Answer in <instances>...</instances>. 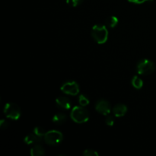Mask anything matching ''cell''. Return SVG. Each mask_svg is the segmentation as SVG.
I'll use <instances>...</instances> for the list:
<instances>
[{"instance_id": "6da1fadb", "label": "cell", "mask_w": 156, "mask_h": 156, "mask_svg": "<svg viewBox=\"0 0 156 156\" xmlns=\"http://www.w3.org/2000/svg\"><path fill=\"white\" fill-rule=\"evenodd\" d=\"M91 35L94 41L98 44H104L108 39V30L106 25L98 24L91 28Z\"/></svg>"}, {"instance_id": "7a4b0ae2", "label": "cell", "mask_w": 156, "mask_h": 156, "mask_svg": "<svg viewBox=\"0 0 156 156\" xmlns=\"http://www.w3.org/2000/svg\"><path fill=\"white\" fill-rule=\"evenodd\" d=\"M70 117L76 123H84L88 121L90 115L88 110L85 109V107L80 105V106H75L72 109Z\"/></svg>"}, {"instance_id": "3957f363", "label": "cell", "mask_w": 156, "mask_h": 156, "mask_svg": "<svg viewBox=\"0 0 156 156\" xmlns=\"http://www.w3.org/2000/svg\"><path fill=\"white\" fill-rule=\"evenodd\" d=\"M155 65L152 61L148 59H143L137 63L136 70L138 74L141 76H148L155 71Z\"/></svg>"}, {"instance_id": "277c9868", "label": "cell", "mask_w": 156, "mask_h": 156, "mask_svg": "<svg viewBox=\"0 0 156 156\" xmlns=\"http://www.w3.org/2000/svg\"><path fill=\"white\" fill-rule=\"evenodd\" d=\"M44 139L47 144L55 146H58L62 143V140H63V135L60 131L52 129V130L47 131L46 133Z\"/></svg>"}, {"instance_id": "5b68a950", "label": "cell", "mask_w": 156, "mask_h": 156, "mask_svg": "<svg viewBox=\"0 0 156 156\" xmlns=\"http://www.w3.org/2000/svg\"><path fill=\"white\" fill-rule=\"evenodd\" d=\"M5 116L7 118L13 120H18L20 118L21 114V109L19 106L15 103H8L5 105L4 108Z\"/></svg>"}, {"instance_id": "8992f818", "label": "cell", "mask_w": 156, "mask_h": 156, "mask_svg": "<svg viewBox=\"0 0 156 156\" xmlns=\"http://www.w3.org/2000/svg\"><path fill=\"white\" fill-rule=\"evenodd\" d=\"M60 90L64 94L73 96L77 95V94H79V91H80L79 85L75 81H69V82H65L61 86Z\"/></svg>"}, {"instance_id": "52a82bcc", "label": "cell", "mask_w": 156, "mask_h": 156, "mask_svg": "<svg viewBox=\"0 0 156 156\" xmlns=\"http://www.w3.org/2000/svg\"><path fill=\"white\" fill-rule=\"evenodd\" d=\"M95 110L99 114L107 116L111 114V105H110V103L107 100L101 99V100L98 101V102L96 103Z\"/></svg>"}, {"instance_id": "ba28073f", "label": "cell", "mask_w": 156, "mask_h": 156, "mask_svg": "<svg viewBox=\"0 0 156 156\" xmlns=\"http://www.w3.org/2000/svg\"><path fill=\"white\" fill-rule=\"evenodd\" d=\"M56 103L59 108L62 110H69L72 108V102L65 96H59L56 99Z\"/></svg>"}, {"instance_id": "9c48e42d", "label": "cell", "mask_w": 156, "mask_h": 156, "mask_svg": "<svg viewBox=\"0 0 156 156\" xmlns=\"http://www.w3.org/2000/svg\"><path fill=\"white\" fill-rule=\"evenodd\" d=\"M128 111V108L126 105L124 104H117L113 108L112 112L114 116L116 117H123L126 114Z\"/></svg>"}, {"instance_id": "30bf717a", "label": "cell", "mask_w": 156, "mask_h": 156, "mask_svg": "<svg viewBox=\"0 0 156 156\" xmlns=\"http://www.w3.org/2000/svg\"><path fill=\"white\" fill-rule=\"evenodd\" d=\"M42 141V136H39L34 133L32 134H28L24 139V143L27 145H35L38 144Z\"/></svg>"}, {"instance_id": "8fae6325", "label": "cell", "mask_w": 156, "mask_h": 156, "mask_svg": "<svg viewBox=\"0 0 156 156\" xmlns=\"http://www.w3.org/2000/svg\"><path fill=\"white\" fill-rule=\"evenodd\" d=\"M30 154L31 156H42L45 155V150L44 147L38 143V144H35L30 149Z\"/></svg>"}, {"instance_id": "7c38bea8", "label": "cell", "mask_w": 156, "mask_h": 156, "mask_svg": "<svg viewBox=\"0 0 156 156\" xmlns=\"http://www.w3.org/2000/svg\"><path fill=\"white\" fill-rule=\"evenodd\" d=\"M118 22V18L112 15V16H110L107 18L106 21H105V25L108 28H114L117 25Z\"/></svg>"}, {"instance_id": "4fadbf2b", "label": "cell", "mask_w": 156, "mask_h": 156, "mask_svg": "<svg viewBox=\"0 0 156 156\" xmlns=\"http://www.w3.org/2000/svg\"><path fill=\"white\" fill-rule=\"evenodd\" d=\"M67 120V117L66 114L62 113H57L53 117V122L56 124H63Z\"/></svg>"}, {"instance_id": "5bb4252c", "label": "cell", "mask_w": 156, "mask_h": 156, "mask_svg": "<svg viewBox=\"0 0 156 156\" xmlns=\"http://www.w3.org/2000/svg\"><path fill=\"white\" fill-rule=\"evenodd\" d=\"M131 84L136 89H141L143 86V81L140 77L136 76L133 77L132 80H131Z\"/></svg>"}, {"instance_id": "9a60e30c", "label": "cell", "mask_w": 156, "mask_h": 156, "mask_svg": "<svg viewBox=\"0 0 156 156\" xmlns=\"http://www.w3.org/2000/svg\"><path fill=\"white\" fill-rule=\"evenodd\" d=\"M79 105H81V106L86 107L87 105H89L90 101L89 99H88V98L86 95H85V94H81L79 97Z\"/></svg>"}, {"instance_id": "2e32d148", "label": "cell", "mask_w": 156, "mask_h": 156, "mask_svg": "<svg viewBox=\"0 0 156 156\" xmlns=\"http://www.w3.org/2000/svg\"><path fill=\"white\" fill-rule=\"evenodd\" d=\"M66 4L68 5L75 8L80 5L83 2L84 0H66Z\"/></svg>"}, {"instance_id": "e0dca14e", "label": "cell", "mask_w": 156, "mask_h": 156, "mask_svg": "<svg viewBox=\"0 0 156 156\" xmlns=\"http://www.w3.org/2000/svg\"><path fill=\"white\" fill-rule=\"evenodd\" d=\"M34 133L35 134H37V136H44V135L46 134V131L45 129H44L43 127H41V126H36V127L34 129Z\"/></svg>"}, {"instance_id": "ac0fdd59", "label": "cell", "mask_w": 156, "mask_h": 156, "mask_svg": "<svg viewBox=\"0 0 156 156\" xmlns=\"http://www.w3.org/2000/svg\"><path fill=\"white\" fill-rule=\"evenodd\" d=\"M115 123V120H114V117L113 116L111 115H107V117L105 118V123H106L108 126H113Z\"/></svg>"}, {"instance_id": "d6986e66", "label": "cell", "mask_w": 156, "mask_h": 156, "mask_svg": "<svg viewBox=\"0 0 156 156\" xmlns=\"http://www.w3.org/2000/svg\"><path fill=\"white\" fill-rule=\"evenodd\" d=\"M84 156H98V152L93 149H85L83 152Z\"/></svg>"}, {"instance_id": "ffe728a7", "label": "cell", "mask_w": 156, "mask_h": 156, "mask_svg": "<svg viewBox=\"0 0 156 156\" xmlns=\"http://www.w3.org/2000/svg\"><path fill=\"white\" fill-rule=\"evenodd\" d=\"M9 123L7 120H4V119H2V120H0V128H1L2 129H7V128L9 127Z\"/></svg>"}, {"instance_id": "44dd1931", "label": "cell", "mask_w": 156, "mask_h": 156, "mask_svg": "<svg viewBox=\"0 0 156 156\" xmlns=\"http://www.w3.org/2000/svg\"><path fill=\"white\" fill-rule=\"evenodd\" d=\"M152 1H153V0H128L129 2L133 3V4H136V5H141L145 2H152Z\"/></svg>"}]
</instances>
